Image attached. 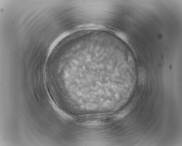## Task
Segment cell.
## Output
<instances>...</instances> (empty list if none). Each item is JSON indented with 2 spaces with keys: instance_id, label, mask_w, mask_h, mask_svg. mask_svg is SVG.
Here are the masks:
<instances>
[{
  "instance_id": "1",
  "label": "cell",
  "mask_w": 182,
  "mask_h": 146,
  "mask_svg": "<svg viewBox=\"0 0 182 146\" xmlns=\"http://www.w3.org/2000/svg\"><path fill=\"white\" fill-rule=\"evenodd\" d=\"M130 105L117 113L112 115V118L114 121L119 120L123 118L130 112L131 108Z\"/></svg>"
},
{
  "instance_id": "2",
  "label": "cell",
  "mask_w": 182,
  "mask_h": 146,
  "mask_svg": "<svg viewBox=\"0 0 182 146\" xmlns=\"http://www.w3.org/2000/svg\"><path fill=\"white\" fill-rule=\"evenodd\" d=\"M146 76L145 71L144 70L141 71L139 78V82L140 84H143L144 82Z\"/></svg>"
}]
</instances>
